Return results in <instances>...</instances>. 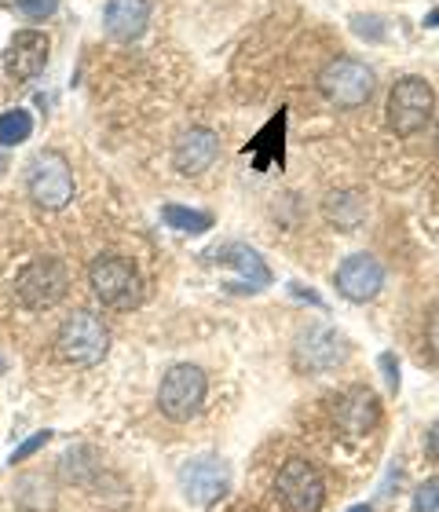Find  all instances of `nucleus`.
<instances>
[{"mask_svg": "<svg viewBox=\"0 0 439 512\" xmlns=\"http://www.w3.org/2000/svg\"><path fill=\"white\" fill-rule=\"evenodd\" d=\"M88 282H92V293H96L107 308L129 311L143 300V282L140 271L132 267V260L118 253H103L92 260L88 267Z\"/></svg>", "mask_w": 439, "mask_h": 512, "instance_id": "1", "label": "nucleus"}, {"mask_svg": "<svg viewBox=\"0 0 439 512\" xmlns=\"http://www.w3.org/2000/svg\"><path fill=\"white\" fill-rule=\"evenodd\" d=\"M110 348V333L99 315L74 311L55 333V355L70 366H96Z\"/></svg>", "mask_w": 439, "mask_h": 512, "instance_id": "2", "label": "nucleus"}, {"mask_svg": "<svg viewBox=\"0 0 439 512\" xmlns=\"http://www.w3.org/2000/svg\"><path fill=\"white\" fill-rule=\"evenodd\" d=\"M374 88H377L374 70H370L363 59H352V55H337V59H330L319 74V92L330 99L333 107H344V110L370 103Z\"/></svg>", "mask_w": 439, "mask_h": 512, "instance_id": "3", "label": "nucleus"}, {"mask_svg": "<svg viewBox=\"0 0 439 512\" xmlns=\"http://www.w3.org/2000/svg\"><path fill=\"white\" fill-rule=\"evenodd\" d=\"M26 191L41 209H63L74 198V169L59 150H41L26 165Z\"/></svg>", "mask_w": 439, "mask_h": 512, "instance_id": "4", "label": "nucleus"}, {"mask_svg": "<svg viewBox=\"0 0 439 512\" xmlns=\"http://www.w3.org/2000/svg\"><path fill=\"white\" fill-rule=\"evenodd\" d=\"M205 392H209V381H205V374L198 366H191V363L169 366L158 384L161 414L169 417V421H176V425H183V421L198 417V410H202V403H205Z\"/></svg>", "mask_w": 439, "mask_h": 512, "instance_id": "5", "label": "nucleus"}, {"mask_svg": "<svg viewBox=\"0 0 439 512\" xmlns=\"http://www.w3.org/2000/svg\"><path fill=\"white\" fill-rule=\"evenodd\" d=\"M432 110H436V96H432L429 81L414 74L399 77L392 96H388V128L403 139L418 136L432 121Z\"/></svg>", "mask_w": 439, "mask_h": 512, "instance_id": "6", "label": "nucleus"}, {"mask_svg": "<svg viewBox=\"0 0 439 512\" xmlns=\"http://www.w3.org/2000/svg\"><path fill=\"white\" fill-rule=\"evenodd\" d=\"M66 289H70V278H66V267L55 256H37L15 278V297H19L22 308L30 311L55 308L66 297Z\"/></svg>", "mask_w": 439, "mask_h": 512, "instance_id": "7", "label": "nucleus"}, {"mask_svg": "<svg viewBox=\"0 0 439 512\" xmlns=\"http://www.w3.org/2000/svg\"><path fill=\"white\" fill-rule=\"evenodd\" d=\"M275 491H279L286 512H319L326 505V483H322L319 469L304 458H290L282 465Z\"/></svg>", "mask_w": 439, "mask_h": 512, "instance_id": "8", "label": "nucleus"}, {"mask_svg": "<svg viewBox=\"0 0 439 512\" xmlns=\"http://www.w3.org/2000/svg\"><path fill=\"white\" fill-rule=\"evenodd\" d=\"M180 491L198 509L220 502L231 491V469H227V461L213 458V454H202V458H191L187 465H180Z\"/></svg>", "mask_w": 439, "mask_h": 512, "instance_id": "9", "label": "nucleus"}, {"mask_svg": "<svg viewBox=\"0 0 439 512\" xmlns=\"http://www.w3.org/2000/svg\"><path fill=\"white\" fill-rule=\"evenodd\" d=\"M337 293L344 300H352V304H366V300H374L385 286V267L377 264L374 256L366 253H355L348 256L341 267H337Z\"/></svg>", "mask_w": 439, "mask_h": 512, "instance_id": "10", "label": "nucleus"}, {"mask_svg": "<svg viewBox=\"0 0 439 512\" xmlns=\"http://www.w3.org/2000/svg\"><path fill=\"white\" fill-rule=\"evenodd\" d=\"M48 52H52L48 33L19 30L15 37H11L8 52H4V70H8L15 81H33V77L48 66Z\"/></svg>", "mask_w": 439, "mask_h": 512, "instance_id": "11", "label": "nucleus"}, {"mask_svg": "<svg viewBox=\"0 0 439 512\" xmlns=\"http://www.w3.org/2000/svg\"><path fill=\"white\" fill-rule=\"evenodd\" d=\"M216 158H220V136L213 128H187L172 147V165L183 176H202L205 169H213Z\"/></svg>", "mask_w": 439, "mask_h": 512, "instance_id": "12", "label": "nucleus"}, {"mask_svg": "<svg viewBox=\"0 0 439 512\" xmlns=\"http://www.w3.org/2000/svg\"><path fill=\"white\" fill-rule=\"evenodd\" d=\"M213 256H216V264L231 267L238 275L231 286L249 289V293H260V289L271 286V267L264 264V256H260L257 249L242 246V242H227V246H220Z\"/></svg>", "mask_w": 439, "mask_h": 512, "instance_id": "13", "label": "nucleus"}, {"mask_svg": "<svg viewBox=\"0 0 439 512\" xmlns=\"http://www.w3.org/2000/svg\"><path fill=\"white\" fill-rule=\"evenodd\" d=\"M344 337L341 333L326 330V326H311L304 337L297 341V366L300 370H330L344 359Z\"/></svg>", "mask_w": 439, "mask_h": 512, "instance_id": "14", "label": "nucleus"}, {"mask_svg": "<svg viewBox=\"0 0 439 512\" xmlns=\"http://www.w3.org/2000/svg\"><path fill=\"white\" fill-rule=\"evenodd\" d=\"M150 22V0H107L103 11V26L114 41L132 44L136 37H143Z\"/></svg>", "mask_w": 439, "mask_h": 512, "instance_id": "15", "label": "nucleus"}, {"mask_svg": "<svg viewBox=\"0 0 439 512\" xmlns=\"http://www.w3.org/2000/svg\"><path fill=\"white\" fill-rule=\"evenodd\" d=\"M377 421H381V406H377L374 392H366V388H352L337 403V425L344 436H370Z\"/></svg>", "mask_w": 439, "mask_h": 512, "instance_id": "16", "label": "nucleus"}, {"mask_svg": "<svg viewBox=\"0 0 439 512\" xmlns=\"http://www.w3.org/2000/svg\"><path fill=\"white\" fill-rule=\"evenodd\" d=\"M282 136H286V110H279L275 118L268 121V128L260 132L257 139H249V147H246V154L253 158V165H257V172H268L275 161H286V143H282Z\"/></svg>", "mask_w": 439, "mask_h": 512, "instance_id": "17", "label": "nucleus"}, {"mask_svg": "<svg viewBox=\"0 0 439 512\" xmlns=\"http://www.w3.org/2000/svg\"><path fill=\"white\" fill-rule=\"evenodd\" d=\"M326 216H330L341 231H355V227H359V220L366 216V202L352 191L330 194V198H326Z\"/></svg>", "mask_w": 439, "mask_h": 512, "instance_id": "18", "label": "nucleus"}, {"mask_svg": "<svg viewBox=\"0 0 439 512\" xmlns=\"http://www.w3.org/2000/svg\"><path fill=\"white\" fill-rule=\"evenodd\" d=\"M161 220L183 235H205L209 227H213V216L202 213V209H187V205H176V202H165L161 205Z\"/></svg>", "mask_w": 439, "mask_h": 512, "instance_id": "19", "label": "nucleus"}, {"mask_svg": "<svg viewBox=\"0 0 439 512\" xmlns=\"http://www.w3.org/2000/svg\"><path fill=\"white\" fill-rule=\"evenodd\" d=\"M33 132V118H30V110H4L0 114V147H19V143H26Z\"/></svg>", "mask_w": 439, "mask_h": 512, "instance_id": "20", "label": "nucleus"}, {"mask_svg": "<svg viewBox=\"0 0 439 512\" xmlns=\"http://www.w3.org/2000/svg\"><path fill=\"white\" fill-rule=\"evenodd\" d=\"M48 439H52V432H48V428H44V432H33L30 439H22L19 447L11 450V458H8V465L11 469H15V465H22V461H30L33 454H37V450L44 447V443H48Z\"/></svg>", "mask_w": 439, "mask_h": 512, "instance_id": "21", "label": "nucleus"}, {"mask_svg": "<svg viewBox=\"0 0 439 512\" xmlns=\"http://www.w3.org/2000/svg\"><path fill=\"white\" fill-rule=\"evenodd\" d=\"M414 512H439V476L436 480H425L414 491Z\"/></svg>", "mask_w": 439, "mask_h": 512, "instance_id": "22", "label": "nucleus"}, {"mask_svg": "<svg viewBox=\"0 0 439 512\" xmlns=\"http://www.w3.org/2000/svg\"><path fill=\"white\" fill-rule=\"evenodd\" d=\"M15 4H19L22 15H26V19H33V22L52 19L55 8H59V0H15Z\"/></svg>", "mask_w": 439, "mask_h": 512, "instance_id": "23", "label": "nucleus"}, {"mask_svg": "<svg viewBox=\"0 0 439 512\" xmlns=\"http://www.w3.org/2000/svg\"><path fill=\"white\" fill-rule=\"evenodd\" d=\"M425 341H429L432 355L439 359V308H432L429 322H425Z\"/></svg>", "mask_w": 439, "mask_h": 512, "instance_id": "24", "label": "nucleus"}, {"mask_svg": "<svg viewBox=\"0 0 439 512\" xmlns=\"http://www.w3.org/2000/svg\"><path fill=\"white\" fill-rule=\"evenodd\" d=\"M381 366H385V381H388V388L396 392V388H399V359H396L392 352H385V355H381Z\"/></svg>", "mask_w": 439, "mask_h": 512, "instance_id": "25", "label": "nucleus"}, {"mask_svg": "<svg viewBox=\"0 0 439 512\" xmlns=\"http://www.w3.org/2000/svg\"><path fill=\"white\" fill-rule=\"evenodd\" d=\"M425 450H429L432 461H439V421L429 428V436H425Z\"/></svg>", "mask_w": 439, "mask_h": 512, "instance_id": "26", "label": "nucleus"}, {"mask_svg": "<svg viewBox=\"0 0 439 512\" xmlns=\"http://www.w3.org/2000/svg\"><path fill=\"white\" fill-rule=\"evenodd\" d=\"M425 26H432V30H439V11H432L429 19H425Z\"/></svg>", "mask_w": 439, "mask_h": 512, "instance_id": "27", "label": "nucleus"}, {"mask_svg": "<svg viewBox=\"0 0 439 512\" xmlns=\"http://www.w3.org/2000/svg\"><path fill=\"white\" fill-rule=\"evenodd\" d=\"M348 512H374V509H370V505H352Z\"/></svg>", "mask_w": 439, "mask_h": 512, "instance_id": "28", "label": "nucleus"}, {"mask_svg": "<svg viewBox=\"0 0 439 512\" xmlns=\"http://www.w3.org/2000/svg\"><path fill=\"white\" fill-rule=\"evenodd\" d=\"M4 172H8V158H4V154H0V176H4Z\"/></svg>", "mask_w": 439, "mask_h": 512, "instance_id": "29", "label": "nucleus"}, {"mask_svg": "<svg viewBox=\"0 0 439 512\" xmlns=\"http://www.w3.org/2000/svg\"><path fill=\"white\" fill-rule=\"evenodd\" d=\"M0 370H4V363H0Z\"/></svg>", "mask_w": 439, "mask_h": 512, "instance_id": "30", "label": "nucleus"}]
</instances>
